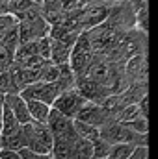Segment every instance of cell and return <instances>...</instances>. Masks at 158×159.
Returning a JSON list of instances; mask_svg holds the SVG:
<instances>
[{
  "label": "cell",
  "instance_id": "obj_1",
  "mask_svg": "<svg viewBox=\"0 0 158 159\" xmlns=\"http://www.w3.org/2000/svg\"><path fill=\"white\" fill-rule=\"evenodd\" d=\"M22 133H24V146L39 152V154H50L54 146V135L48 128L47 122H36L30 120L22 124Z\"/></svg>",
  "mask_w": 158,
  "mask_h": 159
},
{
  "label": "cell",
  "instance_id": "obj_2",
  "mask_svg": "<svg viewBox=\"0 0 158 159\" xmlns=\"http://www.w3.org/2000/svg\"><path fill=\"white\" fill-rule=\"evenodd\" d=\"M93 46L87 39L86 32L80 34V37L77 39V43L73 44V50H71V57H69V65L73 69V72L77 74V78L80 76H87V70L91 67V61H93Z\"/></svg>",
  "mask_w": 158,
  "mask_h": 159
},
{
  "label": "cell",
  "instance_id": "obj_3",
  "mask_svg": "<svg viewBox=\"0 0 158 159\" xmlns=\"http://www.w3.org/2000/svg\"><path fill=\"white\" fill-rule=\"evenodd\" d=\"M110 13V2L106 0H89L80 9V28L82 32L104 22Z\"/></svg>",
  "mask_w": 158,
  "mask_h": 159
},
{
  "label": "cell",
  "instance_id": "obj_4",
  "mask_svg": "<svg viewBox=\"0 0 158 159\" xmlns=\"http://www.w3.org/2000/svg\"><path fill=\"white\" fill-rule=\"evenodd\" d=\"M21 94L26 100H41V102L52 106L54 100L62 94V89H60L58 81H36V83L26 85L21 91Z\"/></svg>",
  "mask_w": 158,
  "mask_h": 159
},
{
  "label": "cell",
  "instance_id": "obj_5",
  "mask_svg": "<svg viewBox=\"0 0 158 159\" xmlns=\"http://www.w3.org/2000/svg\"><path fill=\"white\" fill-rule=\"evenodd\" d=\"M77 89L86 96L87 102H95V104H102L112 93V89L97 80H93L91 76H80L77 78Z\"/></svg>",
  "mask_w": 158,
  "mask_h": 159
},
{
  "label": "cell",
  "instance_id": "obj_6",
  "mask_svg": "<svg viewBox=\"0 0 158 159\" xmlns=\"http://www.w3.org/2000/svg\"><path fill=\"white\" fill-rule=\"evenodd\" d=\"M86 96L80 93L78 89H69V91H63L52 104V107L60 109L62 113H65L67 117L71 119H77V115L80 113V109L86 106Z\"/></svg>",
  "mask_w": 158,
  "mask_h": 159
},
{
  "label": "cell",
  "instance_id": "obj_7",
  "mask_svg": "<svg viewBox=\"0 0 158 159\" xmlns=\"http://www.w3.org/2000/svg\"><path fill=\"white\" fill-rule=\"evenodd\" d=\"M77 120L82 122H87V124H93L97 128H102L106 126L108 122H112V117L104 111V107L101 104H95V102H86V106L80 109V113L77 115Z\"/></svg>",
  "mask_w": 158,
  "mask_h": 159
},
{
  "label": "cell",
  "instance_id": "obj_8",
  "mask_svg": "<svg viewBox=\"0 0 158 159\" xmlns=\"http://www.w3.org/2000/svg\"><path fill=\"white\" fill-rule=\"evenodd\" d=\"M47 124H48V128H50L52 135H54V137H58V135H63V133H67L69 129H73V128H75V119H71V117H67L65 113H62L60 109L52 107V109H50V113H48Z\"/></svg>",
  "mask_w": 158,
  "mask_h": 159
},
{
  "label": "cell",
  "instance_id": "obj_9",
  "mask_svg": "<svg viewBox=\"0 0 158 159\" xmlns=\"http://www.w3.org/2000/svg\"><path fill=\"white\" fill-rule=\"evenodd\" d=\"M6 104L11 107V111L15 113V117L19 119L21 124H26L30 122V109H28V102L26 98L21 94V93H11V94H6Z\"/></svg>",
  "mask_w": 158,
  "mask_h": 159
},
{
  "label": "cell",
  "instance_id": "obj_10",
  "mask_svg": "<svg viewBox=\"0 0 158 159\" xmlns=\"http://www.w3.org/2000/svg\"><path fill=\"white\" fill-rule=\"evenodd\" d=\"M147 94H149V83H143V81H132V83L121 93L125 104H138V102H141Z\"/></svg>",
  "mask_w": 158,
  "mask_h": 159
},
{
  "label": "cell",
  "instance_id": "obj_11",
  "mask_svg": "<svg viewBox=\"0 0 158 159\" xmlns=\"http://www.w3.org/2000/svg\"><path fill=\"white\" fill-rule=\"evenodd\" d=\"M71 50L73 46L63 43L60 39H52V52H50V61L56 63V65H62V63H69V57H71Z\"/></svg>",
  "mask_w": 158,
  "mask_h": 159
},
{
  "label": "cell",
  "instance_id": "obj_12",
  "mask_svg": "<svg viewBox=\"0 0 158 159\" xmlns=\"http://www.w3.org/2000/svg\"><path fill=\"white\" fill-rule=\"evenodd\" d=\"M39 9H41V13H43V17H45L50 24H54V22L58 20V17L63 13L62 0H43L39 4Z\"/></svg>",
  "mask_w": 158,
  "mask_h": 159
},
{
  "label": "cell",
  "instance_id": "obj_13",
  "mask_svg": "<svg viewBox=\"0 0 158 159\" xmlns=\"http://www.w3.org/2000/svg\"><path fill=\"white\" fill-rule=\"evenodd\" d=\"M102 107H104V111L112 117L114 120H117L119 117V113L125 109V100H123V96H121V93H114V94H110L102 104H101Z\"/></svg>",
  "mask_w": 158,
  "mask_h": 159
},
{
  "label": "cell",
  "instance_id": "obj_14",
  "mask_svg": "<svg viewBox=\"0 0 158 159\" xmlns=\"http://www.w3.org/2000/svg\"><path fill=\"white\" fill-rule=\"evenodd\" d=\"M21 122L19 119L15 117V113L11 111V107L6 104L4 106V111H2V129H0V133L2 135H7V133H13V131H17V129H21Z\"/></svg>",
  "mask_w": 158,
  "mask_h": 159
},
{
  "label": "cell",
  "instance_id": "obj_15",
  "mask_svg": "<svg viewBox=\"0 0 158 159\" xmlns=\"http://www.w3.org/2000/svg\"><path fill=\"white\" fill-rule=\"evenodd\" d=\"M28 102V109H30V117L36 122H47L48 113L52 109V106L41 102V100H26Z\"/></svg>",
  "mask_w": 158,
  "mask_h": 159
},
{
  "label": "cell",
  "instance_id": "obj_16",
  "mask_svg": "<svg viewBox=\"0 0 158 159\" xmlns=\"http://www.w3.org/2000/svg\"><path fill=\"white\" fill-rule=\"evenodd\" d=\"M73 154L75 159H93V141L78 135V139L73 144Z\"/></svg>",
  "mask_w": 158,
  "mask_h": 159
},
{
  "label": "cell",
  "instance_id": "obj_17",
  "mask_svg": "<svg viewBox=\"0 0 158 159\" xmlns=\"http://www.w3.org/2000/svg\"><path fill=\"white\" fill-rule=\"evenodd\" d=\"M2 148H11V150H21L24 148V133H22V126L21 129L13 131V133H7V135H2Z\"/></svg>",
  "mask_w": 158,
  "mask_h": 159
},
{
  "label": "cell",
  "instance_id": "obj_18",
  "mask_svg": "<svg viewBox=\"0 0 158 159\" xmlns=\"http://www.w3.org/2000/svg\"><path fill=\"white\" fill-rule=\"evenodd\" d=\"M36 6H39L36 0H7V11H9L11 15H15L17 19H19L22 13H26L28 9L36 7Z\"/></svg>",
  "mask_w": 158,
  "mask_h": 159
},
{
  "label": "cell",
  "instance_id": "obj_19",
  "mask_svg": "<svg viewBox=\"0 0 158 159\" xmlns=\"http://www.w3.org/2000/svg\"><path fill=\"white\" fill-rule=\"evenodd\" d=\"M75 129L78 131L80 137L84 139H89V141H95L101 137V128L93 126V124H87V122H82V120L75 119Z\"/></svg>",
  "mask_w": 158,
  "mask_h": 159
},
{
  "label": "cell",
  "instance_id": "obj_20",
  "mask_svg": "<svg viewBox=\"0 0 158 159\" xmlns=\"http://www.w3.org/2000/svg\"><path fill=\"white\" fill-rule=\"evenodd\" d=\"M34 54H39V44L37 41H28V43H19L17 52H15V61H22L24 57H30Z\"/></svg>",
  "mask_w": 158,
  "mask_h": 159
},
{
  "label": "cell",
  "instance_id": "obj_21",
  "mask_svg": "<svg viewBox=\"0 0 158 159\" xmlns=\"http://www.w3.org/2000/svg\"><path fill=\"white\" fill-rule=\"evenodd\" d=\"M0 93H4V94H11V93H21V89L17 87V83H15L13 76H11L9 69H7V70H4V72L0 74Z\"/></svg>",
  "mask_w": 158,
  "mask_h": 159
},
{
  "label": "cell",
  "instance_id": "obj_22",
  "mask_svg": "<svg viewBox=\"0 0 158 159\" xmlns=\"http://www.w3.org/2000/svg\"><path fill=\"white\" fill-rule=\"evenodd\" d=\"M134 148H136V144H132V143H116V144H112L110 156L114 159H128L130 154L134 152Z\"/></svg>",
  "mask_w": 158,
  "mask_h": 159
},
{
  "label": "cell",
  "instance_id": "obj_23",
  "mask_svg": "<svg viewBox=\"0 0 158 159\" xmlns=\"http://www.w3.org/2000/svg\"><path fill=\"white\" fill-rule=\"evenodd\" d=\"M112 152V143H108L106 139L99 137L93 141V159H102V157H108Z\"/></svg>",
  "mask_w": 158,
  "mask_h": 159
},
{
  "label": "cell",
  "instance_id": "obj_24",
  "mask_svg": "<svg viewBox=\"0 0 158 159\" xmlns=\"http://www.w3.org/2000/svg\"><path fill=\"white\" fill-rule=\"evenodd\" d=\"M138 117H141L140 106H138V104H126L125 109L119 113L117 120H121V122H128V120H134V119H138Z\"/></svg>",
  "mask_w": 158,
  "mask_h": 159
},
{
  "label": "cell",
  "instance_id": "obj_25",
  "mask_svg": "<svg viewBox=\"0 0 158 159\" xmlns=\"http://www.w3.org/2000/svg\"><path fill=\"white\" fill-rule=\"evenodd\" d=\"M136 28L149 32V6H143L140 11H136Z\"/></svg>",
  "mask_w": 158,
  "mask_h": 159
},
{
  "label": "cell",
  "instance_id": "obj_26",
  "mask_svg": "<svg viewBox=\"0 0 158 159\" xmlns=\"http://www.w3.org/2000/svg\"><path fill=\"white\" fill-rule=\"evenodd\" d=\"M126 124H128L130 129H134L138 133H149V119H145V117H138L134 120H128Z\"/></svg>",
  "mask_w": 158,
  "mask_h": 159
},
{
  "label": "cell",
  "instance_id": "obj_27",
  "mask_svg": "<svg viewBox=\"0 0 158 159\" xmlns=\"http://www.w3.org/2000/svg\"><path fill=\"white\" fill-rule=\"evenodd\" d=\"M37 44H39V56L43 59H50V52H52V37L50 35H45L37 39Z\"/></svg>",
  "mask_w": 158,
  "mask_h": 159
},
{
  "label": "cell",
  "instance_id": "obj_28",
  "mask_svg": "<svg viewBox=\"0 0 158 159\" xmlns=\"http://www.w3.org/2000/svg\"><path fill=\"white\" fill-rule=\"evenodd\" d=\"M21 152V157L22 159H52L50 154H39V152H34V150H30V148H21L19 150Z\"/></svg>",
  "mask_w": 158,
  "mask_h": 159
},
{
  "label": "cell",
  "instance_id": "obj_29",
  "mask_svg": "<svg viewBox=\"0 0 158 159\" xmlns=\"http://www.w3.org/2000/svg\"><path fill=\"white\" fill-rule=\"evenodd\" d=\"M128 159H149V146H136Z\"/></svg>",
  "mask_w": 158,
  "mask_h": 159
},
{
  "label": "cell",
  "instance_id": "obj_30",
  "mask_svg": "<svg viewBox=\"0 0 158 159\" xmlns=\"http://www.w3.org/2000/svg\"><path fill=\"white\" fill-rule=\"evenodd\" d=\"M0 157L2 159H22L19 150H11V148H2L0 150Z\"/></svg>",
  "mask_w": 158,
  "mask_h": 159
},
{
  "label": "cell",
  "instance_id": "obj_31",
  "mask_svg": "<svg viewBox=\"0 0 158 159\" xmlns=\"http://www.w3.org/2000/svg\"><path fill=\"white\" fill-rule=\"evenodd\" d=\"M138 106H140V111H141V117H145V119H149V94L141 100V102H138Z\"/></svg>",
  "mask_w": 158,
  "mask_h": 159
},
{
  "label": "cell",
  "instance_id": "obj_32",
  "mask_svg": "<svg viewBox=\"0 0 158 159\" xmlns=\"http://www.w3.org/2000/svg\"><path fill=\"white\" fill-rule=\"evenodd\" d=\"M4 106H6V94L0 93V126H2V111H4Z\"/></svg>",
  "mask_w": 158,
  "mask_h": 159
},
{
  "label": "cell",
  "instance_id": "obj_33",
  "mask_svg": "<svg viewBox=\"0 0 158 159\" xmlns=\"http://www.w3.org/2000/svg\"><path fill=\"white\" fill-rule=\"evenodd\" d=\"M7 11V0H0V15H6Z\"/></svg>",
  "mask_w": 158,
  "mask_h": 159
},
{
  "label": "cell",
  "instance_id": "obj_34",
  "mask_svg": "<svg viewBox=\"0 0 158 159\" xmlns=\"http://www.w3.org/2000/svg\"><path fill=\"white\" fill-rule=\"evenodd\" d=\"M2 146H4V144H2V133H0V150H2Z\"/></svg>",
  "mask_w": 158,
  "mask_h": 159
},
{
  "label": "cell",
  "instance_id": "obj_35",
  "mask_svg": "<svg viewBox=\"0 0 158 159\" xmlns=\"http://www.w3.org/2000/svg\"><path fill=\"white\" fill-rule=\"evenodd\" d=\"M102 159H114V157H112V156H108V157H102Z\"/></svg>",
  "mask_w": 158,
  "mask_h": 159
},
{
  "label": "cell",
  "instance_id": "obj_36",
  "mask_svg": "<svg viewBox=\"0 0 158 159\" xmlns=\"http://www.w3.org/2000/svg\"><path fill=\"white\" fill-rule=\"evenodd\" d=\"M0 129H2V126H0Z\"/></svg>",
  "mask_w": 158,
  "mask_h": 159
},
{
  "label": "cell",
  "instance_id": "obj_37",
  "mask_svg": "<svg viewBox=\"0 0 158 159\" xmlns=\"http://www.w3.org/2000/svg\"><path fill=\"white\" fill-rule=\"evenodd\" d=\"M0 159H2V157H0Z\"/></svg>",
  "mask_w": 158,
  "mask_h": 159
}]
</instances>
